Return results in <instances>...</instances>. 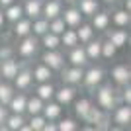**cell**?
Listing matches in <instances>:
<instances>
[{
	"instance_id": "cell-40",
	"label": "cell",
	"mask_w": 131,
	"mask_h": 131,
	"mask_svg": "<svg viewBox=\"0 0 131 131\" xmlns=\"http://www.w3.org/2000/svg\"><path fill=\"white\" fill-rule=\"evenodd\" d=\"M8 117V108L4 104H0V127H4V121Z\"/></svg>"
},
{
	"instance_id": "cell-20",
	"label": "cell",
	"mask_w": 131,
	"mask_h": 131,
	"mask_svg": "<svg viewBox=\"0 0 131 131\" xmlns=\"http://www.w3.org/2000/svg\"><path fill=\"white\" fill-rule=\"evenodd\" d=\"M31 77L35 82H49L51 78H53V71H51L47 65H37V67H33V71H31Z\"/></svg>"
},
{
	"instance_id": "cell-24",
	"label": "cell",
	"mask_w": 131,
	"mask_h": 131,
	"mask_svg": "<svg viewBox=\"0 0 131 131\" xmlns=\"http://www.w3.org/2000/svg\"><path fill=\"white\" fill-rule=\"evenodd\" d=\"M4 18H6V22H12V24L18 22L20 18H24V8L16 2H12L10 6L4 8Z\"/></svg>"
},
{
	"instance_id": "cell-10",
	"label": "cell",
	"mask_w": 131,
	"mask_h": 131,
	"mask_svg": "<svg viewBox=\"0 0 131 131\" xmlns=\"http://www.w3.org/2000/svg\"><path fill=\"white\" fill-rule=\"evenodd\" d=\"M74 96H77L74 86H72V84H65L61 90H55V96H53V98L57 100L61 106H67V104H71L72 100H74Z\"/></svg>"
},
{
	"instance_id": "cell-43",
	"label": "cell",
	"mask_w": 131,
	"mask_h": 131,
	"mask_svg": "<svg viewBox=\"0 0 131 131\" xmlns=\"http://www.w3.org/2000/svg\"><path fill=\"white\" fill-rule=\"evenodd\" d=\"M4 24H6V18H4V12L0 10V29L4 27Z\"/></svg>"
},
{
	"instance_id": "cell-7",
	"label": "cell",
	"mask_w": 131,
	"mask_h": 131,
	"mask_svg": "<svg viewBox=\"0 0 131 131\" xmlns=\"http://www.w3.org/2000/svg\"><path fill=\"white\" fill-rule=\"evenodd\" d=\"M84 121L86 123H92V125H96V127H102V125H106L108 123V115L104 114V110L100 108H96V106H90V110L86 112V115H84Z\"/></svg>"
},
{
	"instance_id": "cell-37",
	"label": "cell",
	"mask_w": 131,
	"mask_h": 131,
	"mask_svg": "<svg viewBox=\"0 0 131 131\" xmlns=\"http://www.w3.org/2000/svg\"><path fill=\"white\" fill-rule=\"evenodd\" d=\"M45 117H43V114H35V115H31V119H29V127H31V131H41L43 129V125H45Z\"/></svg>"
},
{
	"instance_id": "cell-16",
	"label": "cell",
	"mask_w": 131,
	"mask_h": 131,
	"mask_svg": "<svg viewBox=\"0 0 131 131\" xmlns=\"http://www.w3.org/2000/svg\"><path fill=\"white\" fill-rule=\"evenodd\" d=\"M108 39L119 49V47H125V45L129 43V33H127L123 27H119V29H112V31H108Z\"/></svg>"
},
{
	"instance_id": "cell-25",
	"label": "cell",
	"mask_w": 131,
	"mask_h": 131,
	"mask_svg": "<svg viewBox=\"0 0 131 131\" xmlns=\"http://www.w3.org/2000/svg\"><path fill=\"white\" fill-rule=\"evenodd\" d=\"M41 114H43V117L45 119H51V121H55L57 117L61 115V104L59 102H47V104H43V110H41Z\"/></svg>"
},
{
	"instance_id": "cell-44",
	"label": "cell",
	"mask_w": 131,
	"mask_h": 131,
	"mask_svg": "<svg viewBox=\"0 0 131 131\" xmlns=\"http://www.w3.org/2000/svg\"><path fill=\"white\" fill-rule=\"evenodd\" d=\"M123 10L131 12V0H125V2H123Z\"/></svg>"
},
{
	"instance_id": "cell-39",
	"label": "cell",
	"mask_w": 131,
	"mask_h": 131,
	"mask_svg": "<svg viewBox=\"0 0 131 131\" xmlns=\"http://www.w3.org/2000/svg\"><path fill=\"white\" fill-rule=\"evenodd\" d=\"M121 102H123V104H131V86H129V82L123 84V88H121Z\"/></svg>"
},
{
	"instance_id": "cell-18",
	"label": "cell",
	"mask_w": 131,
	"mask_h": 131,
	"mask_svg": "<svg viewBox=\"0 0 131 131\" xmlns=\"http://www.w3.org/2000/svg\"><path fill=\"white\" fill-rule=\"evenodd\" d=\"M24 8V16L29 18V20H35V18L41 16V8H43V2L41 0H27L26 4L22 6Z\"/></svg>"
},
{
	"instance_id": "cell-31",
	"label": "cell",
	"mask_w": 131,
	"mask_h": 131,
	"mask_svg": "<svg viewBox=\"0 0 131 131\" xmlns=\"http://www.w3.org/2000/svg\"><path fill=\"white\" fill-rule=\"evenodd\" d=\"M41 110H43V100L39 98V96H31V98H27V102H26V114L35 115V114H41Z\"/></svg>"
},
{
	"instance_id": "cell-8",
	"label": "cell",
	"mask_w": 131,
	"mask_h": 131,
	"mask_svg": "<svg viewBox=\"0 0 131 131\" xmlns=\"http://www.w3.org/2000/svg\"><path fill=\"white\" fill-rule=\"evenodd\" d=\"M114 123H117L119 127H127L131 123V104L115 106L114 108Z\"/></svg>"
},
{
	"instance_id": "cell-36",
	"label": "cell",
	"mask_w": 131,
	"mask_h": 131,
	"mask_svg": "<svg viewBox=\"0 0 131 131\" xmlns=\"http://www.w3.org/2000/svg\"><path fill=\"white\" fill-rule=\"evenodd\" d=\"M115 51H117V47H115L110 39L102 41V57H104V59H114V57H115Z\"/></svg>"
},
{
	"instance_id": "cell-4",
	"label": "cell",
	"mask_w": 131,
	"mask_h": 131,
	"mask_svg": "<svg viewBox=\"0 0 131 131\" xmlns=\"http://www.w3.org/2000/svg\"><path fill=\"white\" fill-rule=\"evenodd\" d=\"M102 80H104V71H102L100 67H90V69L84 71V74H82V82H84V86L90 88V90H94L96 86H100Z\"/></svg>"
},
{
	"instance_id": "cell-28",
	"label": "cell",
	"mask_w": 131,
	"mask_h": 131,
	"mask_svg": "<svg viewBox=\"0 0 131 131\" xmlns=\"http://www.w3.org/2000/svg\"><path fill=\"white\" fill-rule=\"evenodd\" d=\"M31 31L35 37H41L43 33L49 31V20H45L43 16L35 18V20H31Z\"/></svg>"
},
{
	"instance_id": "cell-5",
	"label": "cell",
	"mask_w": 131,
	"mask_h": 131,
	"mask_svg": "<svg viewBox=\"0 0 131 131\" xmlns=\"http://www.w3.org/2000/svg\"><path fill=\"white\" fill-rule=\"evenodd\" d=\"M14 80V88L16 90H20V92H24V90H29L33 84V77H31V71L29 69H20V71L16 72V77L12 78Z\"/></svg>"
},
{
	"instance_id": "cell-3",
	"label": "cell",
	"mask_w": 131,
	"mask_h": 131,
	"mask_svg": "<svg viewBox=\"0 0 131 131\" xmlns=\"http://www.w3.org/2000/svg\"><path fill=\"white\" fill-rule=\"evenodd\" d=\"M41 63L47 65L51 71H61V69L65 67V57H63L57 49H47L43 55H41Z\"/></svg>"
},
{
	"instance_id": "cell-17",
	"label": "cell",
	"mask_w": 131,
	"mask_h": 131,
	"mask_svg": "<svg viewBox=\"0 0 131 131\" xmlns=\"http://www.w3.org/2000/svg\"><path fill=\"white\" fill-rule=\"evenodd\" d=\"M84 53H86L88 61H98L102 57V41L98 39H90L84 43Z\"/></svg>"
},
{
	"instance_id": "cell-34",
	"label": "cell",
	"mask_w": 131,
	"mask_h": 131,
	"mask_svg": "<svg viewBox=\"0 0 131 131\" xmlns=\"http://www.w3.org/2000/svg\"><path fill=\"white\" fill-rule=\"evenodd\" d=\"M90 106H92V104H90V100H88V98H80L77 104H74V114H77L80 119H84V115H86V112L90 110Z\"/></svg>"
},
{
	"instance_id": "cell-21",
	"label": "cell",
	"mask_w": 131,
	"mask_h": 131,
	"mask_svg": "<svg viewBox=\"0 0 131 131\" xmlns=\"http://www.w3.org/2000/svg\"><path fill=\"white\" fill-rule=\"evenodd\" d=\"M35 96H39L43 102H49V100H53V96H55V86L51 84V80H49V82H37Z\"/></svg>"
},
{
	"instance_id": "cell-14",
	"label": "cell",
	"mask_w": 131,
	"mask_h": 131,
	"mask_svg": "<svg viewBox=\"0 0 131 131\" xmlns=\"http://www.w3.org/2000/svg\"><path fill=\"white\" fill-rule=\"evenodd\" d=\"M69 61H71V65L74 67H86L90 61H88L86 53H84V47L77 45V47H71V53H69Z\"/></svg>"
},
{
	"instance_id": "cell-22",
	"label": "cell",
	"mask_w": 131,
	"mask_h": 131,
	"mask_svg": "<svg viewBox=\"0 0 131 131\" xmlns=\"http://www.w3.org/2000/svg\"><path fill=\"white\" fill-rule=\"evenodd\" d=\"M31 33V20L29 18H20L18 22H14V35L16 37H26Z\"/></svg>"
},
{
	"instance_id": "cell-30",
	"label": "cell",
	"mask_w": 131,
	"mask_h": 131,
	"mask_svg": "<svg viewBox=\"0 0 131 131\" xmlns=\"http://www.w3.org/2000/svg\"><path fill=\"white\" fill-rule=\"evenodd\" d=\"M74 31H77V37L80 43H86L94 37V27L90 24H80L78 27H74Z\"/></svg>"
},
{
	"instance_id": "cell-19",
	"label": "cell",
	"mask_w": 131,
	"mask_h": 131,
	"mask_svg": "<svg viewBox=\"0 0 131 131\" xmlns=\"http://www.w3.org/2000/svg\"><path fill=\"white\" fill-rule=\"evenodd\" d=\"M92 24L90 26L94 27V29H98V31H106L110 27V14L108 12H96V14H92Z\"/></svg>"
},
{
	"instance_id": "cell-45",
	"label": "cell",
	"mask_w": 131,
	"mask_h": 131,
	"mask_svg": "<svg viewBox=\"0 0 131 131\" xmlns=\"http://www.w3.org/2000/svg\"><path fill=\"white\" fill-rule=\"evenodd\" d=\"M106 4H115V2H117V0H104Z\"/></svg>"
},
{
	"instance_id": "cell-42",
	"label": "cell",
	"mask_w": 131,
	"mask_h": 131,
	"mask_svg": "<svg viewBox=\"0 0 131 131\" xmlns=\"http://www.w3.org/2000/svg\"><path fill=\"white\" fill-rule=\"evenodd\" d=\"M12 2H16V0H0V6H2V8H6V6H10Z\"/></svg>"
},
{
	"instance_id": "cell-35",
	"label": "cell",
	"mask_w": 131,
	"mask_h": 131,
	"mask_svg": "<svg viewBox=\"0 0 131 131\" xmlns=\"http://www.w3.org/2000/svg\"><path fill=\"white\" fill-rule=\"evenodd\" d=\"M14 96V86H10V84H2L0 82V104H8L10 102V98Z\"/></svg>"
},
{
	"instance_id": "cell-38",
	"label": "cell",
	"mask_w": 131,
	"mask_h": 131,
	"mask_svg": "<svg viewBox=\"0 0 131 131\" xmlns=\"http://www.w3.org/2000/svg\"><path fill=\"white\" fill-rule=\"evenodd\" d=\"M74 129H77L74 119H61L57 123V131H74Z\"/></svg>"
},
{
	"instance_id": "cell-29",
	"label": "cell",
	"mask_w": 131,
	"mask_h": 131,
	"mask_svg": "<svg viewBox=\"0 0 131 131\" xmlns=\"http://www.w3.org/2000/svg\"><path fill=\"white\" fill-rule=\"evenodd\" d=\"M59 37H61V45H65V47H69V49L80 45V41H78V37H77V31H74L72 27H71V29H67V27H65V31L61 33Z\"/></svg>"
},
{
	"instance_id": "cell-32",
	"label": "cell",
	"mask_w": 131,
	"mask_h": 131,
	"mask_svg": "<svg viewBox=\"0 0 131 131\" xmlns=\"http://www.w3.org/2000/svg\"><path fill=\"white\" fill-rule=\"evenodd\" d=\"M41 45H43L45 49H59V45H61V37L57 35V33H43L41 35Z\"/></svg>"
},
{
	"instance_id": "cell-26",
	"label": "cell",
	"mask_w": 131,
	"mask_h": 131,
	"mask_svg": "<svg viewBox=\"0 0 131 131\" xmlns=\"http://www.w3.org/2000/svg\"><path fill=\"white\" fill-rule=\"evenodd\" d=\"M78 2V10H80L82 16H92V14H96V12L100 10V4L98 0H77Z\"/></svg>"
},
{
	"instance_id": "cell-9",
	"label": "cell",
	"mask_w": 131,
	"mask_h": 131,
	"mask_svg": "<svg viewBox=\"0 0 131 131\" xmlns=\"http://www.w3.org/2000/svg\"><path fill=\"white\" fill-rule=\"evenodd\" d=\"M18 71H20V65H18L16 59L8 57V59H2V61H0V77H2V78L12 80V78L16 77Z\"/></svg>"
},
{
	"instance_id": "cell-46",
	"label": "cell",
	"mask_w": 131,
	"mask_h": 131,
	"mask_svg": "<svg viewBox=\"0 0 131 131\" xmlns=\"http://www.w3.org/2000/svg\"><path fill=\"white\" fill-rule=\"evenodd\" d=\"M67 2H71V4H72V2H77V0H67Z\"/></svg>"
},
{
	"instance_id": "cell-1",
	"label": "cell",
	"mask_w": 131,
	"mask_h": 131,
	"mask_svg": "<svg viewBox=\"0 0 131 131\" xmlns=\"http://www.w3.org/2000/svg\"><path fill=\"white\" fill-rule=\"evenodd\" d=\"M96 102L104 112H112L117 106V98H115V90L112 88V84H104V86H96Z\"/></svg>"
},
{
	"instance_id": "cell-27",
	"label": "cell",
	"mask_w": 131,
	"mask_h": 131,
	"mask_svg": "<svg viewBox=\"0 0 131 131\" xmlns=\"http://www.w3.org/2000/svg\"><path fill=\"white\" fill-rule=\"evenodd\" d=\"M22 123H26V119H24V114H8V117H6L4 121V127L2 129H10V131H18L20 127H22Z\"/></svg>"
},
{
	"instance_id": "cell-13",
	"label": "cell",
	"mask_w": 131,
	"mask_h": 131,
	"mask_svg": "<svg viewBox=\"0 0 131 131\" xmlns=\"http://www.w3.org/2000/svg\"><path fill=\"white\" fill-rule=\"evenodd\" d=\"M112 78H114V82H117L119 86H123V84H127V82L131 80V69L127 65H117L112 69Z\"/></svg>"
},
{
	"instance_id": "cell-6",
	"label": "cell",
	"mask_w": 131,
	"mask_h": 131,
	"mask_svg": "<svg viewBox=\"0 0 131 131\" xmlns=\"http://www.w3.org/2000/svg\"><path fill=\"white\" fill-rule=\"evenodd\" d=\"M61 71H63V72H61V78H63L65 84H72V86H74V84H80V82H82L84 67H74V65H72L71 69H65V67H63Z\"/></svg>"
},
{
	"instance_id": "cell-41",
	"label": "cell",
	"mask_w": 131,
	"mask_h": 131,
	"mask_svg": "<svg viewBox=\"0 0 131 131\" xmlns=\"http://www.w3.org/2000/svg\"><path fill=\"white\" fill-rule=\"evenodd\" d=\"M8 57H12V47H0V61L2 59H8Z\"/></svg>"
},
{
	"instance_id": "cell-23",
	"label": "cell",
	"mask_w": 131,
	"mask_h": 131,
	"mask_svg": "<svg viewBox=\"0 0 131 131\" xmlns=\"http://www.w3.org/2000/svg\"><path fill=\"white\" fill-rule=\"evenodd\" d=\"M110 22H114L117 27H129L131 24V12L127 10H115L112 16H110Z\"/></svg>"
},
{
	"instance_id": "cell-11",
	"label": "cell",
	"mask_w": 131,
	"mask_h": 131,
	"mask_svg": "<svg viewBox=\"0 0 131 131\" xmlns=\"http://www.w3.org/2000/svg\"><path fill=\"white\" fill-rule=\"evenodd\" d=\"M26 102H27V96L24 92L20 94L14 92V96L6 104V108H8V112H14V114H26Z\"/></svg>"
},
{
	"instance_id": "cell-12",
	"label": "cell",
	"mask_w": 131,
	"mask_h": 131,
	"mask_svg": "<svg viewBox=\"0 0 131 131\" xmlns=\"http://www.w3.org/2000/svg\"><path fill=\"white\" fill-rule=\"evenodd\" d=\"M61 14H63L61 0H47V4H43V8H41V16L45 20H53V18L61 16Z\"/></svg>"
},
{
	"instance_id": "cell-33",
	"label": "cell",
	"mask_w": 131,
	"mask_h": 131,
	"mask_svg": "<svg viewBox=\"0 0 131 131\" xmlns=\"http://www.w3.org/2000/svg\"><path fill=\"white\" fill-rule=\"evenodd\" d=\"M65 27H67V24H65V20L61 16H57V18H53V20H49V31L51 33H57V35H61V33L65 31Z\"/></svg>"
},
{
	"instance_id": "cell-2",
	"label": "cell",
	"mask_w": 131,
	"mask_h": 131,
	"mask_svg": "<svg viewBox=\"0 0 131 131\" xmlns=\"http://www.w3.org/2000/svg\"><path fill=\"white\" fill-rule=\"evenodd\" d=\"M37 49H39V41H37V37H35L33 33L22 37V43L18 45V53H20V57H24V59H31V57H35Z\"/></svg>"
},
{
	"instance_id": "cell-15",
	"label": "cell",
	"mask_w": 131,
	"mask_h": 131,
	"mask_svg": "<svg viewBox=\"0 0 131 131\" xmlns=\"http://www.w3.org/2000/svg\"><path fill=\"white\" fill-rule=\"evenodd\" d=\"M61 18L65 20V24H67V27H78L82 24V14H80V10L78 8H69V10H65V14H61Z\"/></svg>"
}]
</instances>
